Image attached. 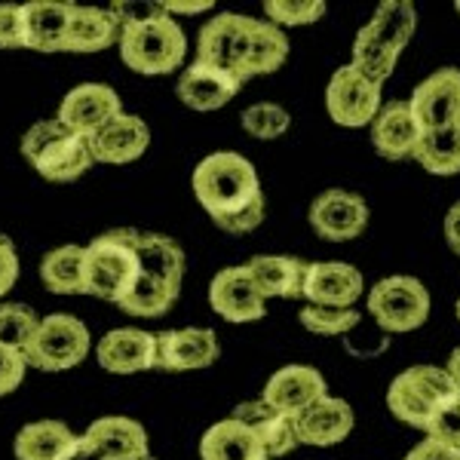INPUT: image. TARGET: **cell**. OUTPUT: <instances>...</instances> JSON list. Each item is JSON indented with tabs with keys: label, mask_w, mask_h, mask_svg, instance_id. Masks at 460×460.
<instances>
[{
	"label": "cell",
	"mask_w": 460,
	"mask_h": 460,
	"mask_svg": "<svg viewBox=\"0 0 460 460\" xmlns=\"http://www.w3.org/2000/svg\"><path fill=\"white\" fill-rule=\"evenodd\" d=\"M240 123L252 138L273 142V138H279L288 132V126H292V114H288L283 105H277V102H258V105H249L246 111H243Z\"/></svg>",
	"instance_id": "cell-35"
},
{
	"label": "cell",
	"mask_w": 460,
	"mask_h": 460,
	"mask_svg": "<svg viewBox=\"0 0 460 460\" xmlns=\"http://www.w3.org/2000/svg\"><path fill=\"white\" fill-rule=\"evenodd\" d=\"M138 258H142V277H138L136 288L123 298L120 310L129 316H145V319L163 316L166 310H172V304L181 295L184 252L169 236L142 230Z\"/></svg>",
	"instance_id": "cell-2"
},
{
	"label": "cell",
	"mask_w": 460,
	"mask_h": 460,
	"mask_svg": "<svg viewBox=\"0 0 460 460\" xmlns=\"http://www.w3.org/2000/svg\"><path fill=\"white\" fill-rule=\"evenodd\" d=\"M408 105L418 114L424 132L460 126V68H442L414 86Z\"/></svg>",
	"instance_id": "cell-13"
},
{
	"label": "cell",
	"mask_w": 460,
	"mask_h": 460,
	"mask_svg": "<svg viewBox=\"0 0 460 460\" xmlns=\"http://www.w3.org/2000/svg\"><path fill=\"white\" fill-rule=\"evenodd\" d=\"M455 10H457V13H460V0H457V4H455Z\"/></svg>",
	"instance_id": "cell-48"
},
{
	"label": "cell",
	"mask_w": 460,
	"mask_h": 460,
	"mask_svg": "<svg viewBox=\"0 0 460 460\" xmlns=\"http://www.w3.org/2000/svg\"><path fill=\"white\" fill-rule=\"evenodd\" d=\"M142 460H157V457H151V455H147V457H142Z\"/></svg>",
	"instance_id": "cell-49"
},
{
	"label": "cell",
	"mask_w": 460,
	"mask_h": 460,
	"mask_svg": "<svg viewBox=\"0 0 460 460\" xmlns=\"http://www.w3.org/2000/svg\"><path fill=\"white\" fill-rule=\"evenodd\" d=\"M40 319L25 304H0V344L25 353Z\"/></svg>",
	"instance_id": "cell-36"
},
{
	"label": "cell",
	"mask_w": 460,
	"mask_h": 460,
	"mask_svg": "<svg viewBox=\"0 0 460 460\" xmlns=\"http://www.w3.org/2000/svg\"><path fill=\"white\" fill-rule=\"evenodd\" d=\"M301 325L314 332L319 338H341L350 335L359 325V310L356 307H319V304H307L301 310Z\"/></svg>",
	"instance_id": "cell-34"
},
{
	"label": "cell",
	"mask_w": 460,
	"mask_h": 460,
	"mask_svg": "<svg viewBox=\"0 0 460 460\" xmlns=\"http://www.w3.org/2000/svg\"><path fill=\"white\" fill-rule=\"evenodd\" d=\"M368 314L390 335H408L429 319V292L418 277H384L368 292Z\"/></svg>",
	"instance_id": "cell-7"
},
{
	"label": "cell",
	"mask_w": 460,
	"mask_h": 460,
	"mask_svg": "<svg viewBox=\"0 0 460 460\" xmlns=\"http://www.w3.org/2000/svg\"><path fill=\"white\" fill-rule=\"evenodd\" d=\"M445 243L455 255H460V199L445 215Z\"/></svg>",
	"instance_id": "cell-44"
},
{
	"label": "cell",
	"mask_w": 460,
	"mask_h": 460,
	"mask_svg": "<svg viewBox=\"0 0 460 460\" xmlns=\"http://www.w3.org/2000/svg\"><path fill=\"white\" fill-rule=\"evenodd\" d=\"M209 304L212 310L227 323H258L267 314V298L252 279L249 267H225L215 273L209 283Z\"/></svg>",
	"instance_id": "cell-12"
},
{
	"label": "cell",
	"mask_w": 460,
	"mask_h": 460,
	"mask_svg": "<svg viewBox=\"0 0 460 460\" xmlns=\"http://www.w3.org/2000/svg\"><path fill=\"white\" fill-rule=\"evenodd\" d=\"M445 372L451 375V381L457 384V390H460V347L457 350H451V356H448V366H445Z\"/></svg>",
	"instance_id": "cell-46"
},
{
	"label": "cell",
	"mask_w": 460,
	"mask_h": 460,
	"mask_svg": "<svg viewBox=\"0 0 460 460\" xmlns=\"http://www.w3.org/2000/svg\"><path fill=\"white\" fill-rule=\"evenodd\" d=\"M95 359L111 375L157 368V335L142 329H114L95 344Z\"/></svg>",
	"instance_id": "cell-18"
},
{
	"label": "cell",
	"mask_w": 460,
	"mask_h": 460,
	"mask_svg": "<svg viewBox=\"0 0 460 460\" xmlns=\"http://www.w3.org/2000/svg\"><path fill=\"white\" fill-rule=\"evenodd\" d=\"M356 424L353 408L347 399L338 396H323L316 405H310L307 411L295 420L298 427V442L314 445V448H332V445L344 442L350 436Z\"/></svg>",
	"instance_id": "cell-23"
},
{
	"label": "cell",
	"mask_w": 460,
	"mask_h": 460,
	"mask_svg": "<svg viewBox=\"0 0 460 460\" xmlns=\"http://www.w3.org/2000/svg\"><path fill=\"white\" fill-rule=\"evenodd\" d=\"M455 314H457V319H460V298H457V304H455Z\"/></svg>",
	"instance_id": "cell-47"
},
{
	"label": "cell",
	"mask_w": 460,
	"mask_h": 460,
	"mask_svg": "<svg viewBox=\"0 0 460 460\" xmlns=\"http://www.w3.org/2000/svg\"><path fill=\"white\" fill-rule=\"evenodd\" d=\"M77 436L71 433L62 420H34L22 427L16 436V460H62Z\"/></svg>",
	"instance_id": "cell-31"
},
{
	"label": "cell",
	"mask_w": 460,
	"mask_h": 460,
	"mask_svg": "<svg viewBox=\"0 0 460 460\" xmlns=\"http://www.w3.org/2000/svg\"><path fill=\"white\" fill-rule=\"evenodd\" d=\"M84 436L108 460H142L151 455L147 451V429L138 420L123 418V414L93 420Z\"/></svg>",
	"instance_id": "cell-26"
},
{
	"label": "cell",
	"mask_w": 460,
	"mask_h": 460,
	"mask_svg": "<svg viewBox=\"0 0 460 460\" xmlns=\"http://www.w3.org/2000/svg\"><path fill=\"white\" fill-rule=\"evenodd\" d=\"M424 433H427V439H436V442L448 445V448L460 451V396L436 411V418L429 420V427Z\"/></svg>",
	"instance_id": "cell-38"
},
{
	"label": "cell",
	"mask_w": 460,
	"mask_h": 460,
	"mask_svg": "<svg viewBox=\"0 0 460 460\" xmlns=\"http://www.w3.org/2000/svg\"><path fill=\"white\" fill-rule=\"evenodd\" d=\"M384 108L381 84L368 80L353 65H344L332 74L329 89H325V111L338 126L347 129H359V126L375 123V117Z\"/></svg>",
	"instance_id": "cell-10"
},
{
	"label": "cell",
	"mask_w": 460,
	"mask_h": 460,
	"mask_svg": "<svg viewBox=\"0 0 460 460\" xmlns=\"http://www.w3.org/2000/svg\"><path fill=\"white\" fill-rule=\"evenodd\" d=\"M212 0H203V4H175V0H166L163 4V10L166 13H184V16H194V13H206V10H212Z\"/></svg>",
	"instance_id": "cell-45"
},
{
	"label": "cell",
	"mask_w": 460,
	"mask_h": 460,
	"mask_svg": "<svg viewBox=\"0 0 460 460\" xmlns=\"http://www.w3.org/2000/svg\"><path fill=\"white\" fill-rule=\"evenodd\" d=\"M258 19L240 16V13H218L209 25L199 31L197 58L209 62L215 68L227 71L240 84L249 77V56H252V37H255Z\"/></svg>",
	"instance_id": "cell-8"
},
{
	"label": "cell",
	"mask_w": 460,
	"mask_h": 460,
	"mask_svg": "<svg viewBox=\"0 0 460 460\" xmlns=\"http://www.w3.org/2000/svg\"><path fill=\"white\" fill-rule=\"evenodd\" d=\"M310 227L325 243H350L366 234L368 203L353 190H323L310 203Z\"/></svg>",
	"instance_id": "cell-11"
},
{
	"label": "cell",
	"mask_w": 460,
	"mask_h": 460,
	"mask_svg": "<svg viewBox=\"0 0 460 460\" xmlns=\"http://www.w3.org/2000/svg\"><path fill=\"white\" fill-rule=\"evenodd\" d=\"M74 6L77 4H62V0L22 4V47L34 53H65Z\"/></svg>",
	"instance_id": "cell-17"
},
{
	"label": "cell",
	"mask_w": 460,
	"mask_h": 460,
	"mask_svg": "<svg viewBox=\"0 0 460 460\" xmlns=\"http://www.w3.org/2000/svg\"><path fill=\"white\" fill-rule=\"evenodd\" d=\"M89 329L71 314H53L43 316L37 325L31 344L25 350L28 366L40 372H65L86 359L89 353Z\"/></svg>",
	"instance_id": "cell-9"
},
{
	"label": "cell",
	"mask_w": 460,
	"mask_h": 460,
	"mask_svg": "<svg viewBox=\"0 0 460 460\" xmlns=\"http://www.w3.org/2000/svg\"><path fill=\"white\" fill-rule=\"evenodd\" d=\"M22 47V6L0 4V49Z\"/></svg>",
	"instance_id": "cell-40"
},
{
	"label": "cell",
	"mask_w": 460,
	"mask_h": 460,
	"mask_svg": "<svg viewBox=\"0 0 460 460\" xmlns=\"http://www.w3.org/2000/svg\"><path fill=\"white\" fill-rule=\"evenodd\" d=\"M414 28H418V10H414V4H408V0H384L375 10L372 22L362 25L356 37H362V40L375 43L377 49L399 58L402 49L411 43Z\"/></svg>",
	"instance_id": "cell-25"
},
{
	"label": "cell",
	"mask_w": 460,
	"mask_h": 460,
	"mask_svg": "<svg viewBox=\"0 0 460 460\" xmlns=\"http://www.w3.org/2000/svg\"><path fill=\"white\" fill-rule=\"evenodd\" d=\"M93 157L95 163H111V166H123V163L138 160L151 145V129L142 117L120 114L114 117L108 126H102L93 138Z\"/></svg>",
	"instance_id": "cell-22"
},
{
	"label": "cell",
	"mask_w": 460,
	"mask_h": 460,
	"mask_svg": "<svg viewBox=\"0 0 460 460\" xmlns=\"http://www.w3.org/2000/svg\"><path fill=\"white\" fill-rule=\"evenodd\" d=\"M288 58V37L283 28L273 22L258 19L255 37H252V56H249V77H261V74H273L286 65Z\"/></svg>",
	"instance_id": "cell-33"
},
{
	"label": "cell",
	"mask_w": 460,
	"mask_h": 460,
	"mask_svg": "<svg viewBox=\"0 0 460 460\" xmlns=\"http://www.w3.org/2000/svg\"><path fill=\"white\" fill-rule=\"evenodd\" d=\"M402 460H460L457 448H448V445L436 442V439H424L418 442Z\"/></svg>",
	"instance_id": "cell-42"
},
{
	"label": "cell",
	"mask_w": 460,
	"mask_h": 460,
	"mask_svg": "<svg viewBox=\"0 0 460 460\" xmlns=\"http://www.w3.org/2000/svg\"><path fill=\"white\" fill-rule=\"evenodd\" d=\"M221 353L218 335L212 329H172L157 335V368L160 372H197L215 366Z\"/></svg>",
	"instance_id": "cell-15"
},
{
	"label": "cell",
	"mask_w": 460,
	"mask_h": 460,
	"mask_svg": "<svg viewBox=\"0 0 460 460\" xmlns=\"http://www.w3.org/2000/svg\"><path fill=\"white\" fill-rule=\"evenodd\" d=\"M323 396H329V384H325L323 372L310 366H286L273 372L270 381L264 384L261 399L273 405L277 411L288 414L298 420L310 405H316Z\"/></svg>",
	"instance_id": "cell-16"
},
{
	"label": "cell",
	"mask_w": 460,
	"mask_h": 460,
	"mask_svg": "<svg viewBox=\"0 0 460 460\" xmlns=\"http://www.w3.org/2000/svg\"><path fill=\"white\" fill-rule=\"evenodd\" d=\"M62 460H108V457L102 455V451L95 448V445L89 442L86 436H77V439H74L71 448L62 455Z\"/></svg>",
	"instance_id": "cell-43"
},
{
	"label": "cell",
	"mask_w": 460,
	"mask_h": 460,
	"mask_svg": "<svg viewBox=\"0 0 460 460\" xmlns=\"http://www.w3.org/2000/svg\"><path fill=\"white\" fill-rule=\"evenodd\" d=\"M19 279V255L6 236H0V298L13 288V283Z\"/></svg>",
	"instance_id": "cell-41"
},
{
	"label": "cell",
	"mask_w": 460,
	"mask_h": 460,
	"mask_svg": "<svg viewBox=\"0 0 460 460\" xmlns=\"http://www.w3.org/2000/svg\"><path fill=\"white\" fill-rule=\"evenodd\" d=\"M40 279L53 295H86V246H58L43 258Z\"/></svg>",
	"instance_id": "cell-30"
},
{
	"label": "cell",
	"mask_w": 460,
	"mask_h": 460,
	"mask_svg": "<svg viewBox=\"0 0 460 460\" xmlns=\"http://www.w3.org/2000/svg\"><path fill=\"white\" fill-rule=\"evenodd\" d=\"M120 34L123 28L111 10H102V6H74L65 53H102V49L120 43Z\"/></svg>",
	"instance_id": "cell-29"
},
{
	"label": "cell",
	"mask_w": 460,
	"mask_h": 460,
	"mask_svg": "<svg viewBox=\"0 0 460 460\" xmlns=\"http://www.w3.org/2000/svg\"><path fill=\"white\" fill-rule=\"evenodd\" d=\"M457 396V384L451 381V375L445 368L411 366L402 375L393 377L387 390V405L396 420H402V424L414 429H427L429 420L436 418V411L455 402Z\"/></svg>",
	"instance_id": "cell-6"
},
{
	"label": "cell",
	"mask_w": 460,
	"mask_h": 460,
	"mask_svg": "<svg viewBox=\"0 0 460 460\" xmlns=\"http://www.w3.org/2000/svg\"><path fill=\"white\" fill-rule=\"evenodd\" d=\"M420 136L424 126L408 102H387L372 123V145L384 160H414Z\"/></svg>",
	"instance_id": "cell-19"
},
{
	"label": "cell",
	"mask_w": 460,
	"mask_h": 460,
	"mask_svg": "<svg viewBox=\"0 0 460 460\" xmlns=\"http://www.w3.org/2000/svg\"><path fill=\"white\" fill-rule=\"evenodd\" d=\"M230 418L243 420L252 433L261 439L264 451L273 457H286L292 455L295 448H298V427H295V418H288V414L277 411L273 405H267L264 399H255V402H240L234 408V414Z\"/></svg>",
	"instance_id": "cell-24"
},
{
	"label": "cell",
	"mask_w": 460,
	"mask_h": 460,
	"mask_svg": "<svg viewBox=\"0 0 460 460\" xmlns=\"http://www.w3.org/2000/svg\"><path fill=\"white\" fill-rule=\"evenodd\" d=\"M414 160L427 169L429 175H457L460 172V126L442 132H424L414 151Z\"/></svg>",
	"instance_id": "cell-32"
},
{
	"label": "cell",
	"mask_w": 460,
	"mask_h": 460,
	"mask_svg": "<svg viewBox=\"0 0 460 460\" xmlns=\"http://www.w3.org/2000/svg\"><path fill=\"white\" fill-rule=\"evenodd\" d=\"M264 298H304L307 261L292 255H255L246 264Z\"/></svg>",
	"instance_id": "cell-28"
},
{
	"label": "cell",
	"mask_w": 460,
	"mask_h": 460,
	"mask_svg": "<svg viewBox=\"0 0 460 460\" xmlns=\"http://www.w3.org/2000/svg\"><path fill=\"white\" fill-rule=\"evenodd\" d=\"M120 114H123V102L114 89L105 84H80L62 99L56 120L68 126L71 132H77V136L93 138L102 126H108Z\"/></svg>",
	"instance_id": "cell-14"
},
{
	"label": "cell",
	"mask_w": 460,
	"mask_h": 460,
	"mask_svg": "<svg viewBox=\"0 0 460 460\" xmlns=\"http://www.w3.org/2000/svg\"><path fill=\"white\" fill-rule=\"evenodd\" d=\"M22 154L49 181H74L95 163L93 145L86 136H77L58 120H40L22 138Z\"/></svg>",
	"instance_id": "cell-5"
},
{
	"label": "cell",
	"mask_w": 460,
	"mask_h": 460,
	"mask_svg": "<svg viewBox=\"0 0 460 460\" xmlns=\"http://www.w3.org/2000/svg\"><path fill=\"white\" fill-rule=\"evenodd\" d=\"M142 230L117 227L95 236L86 246V295L111 301L120 307L126 295L136 288L142 277V258H138Z\"/></svg>",
	"instance_id": "cell-3"
},
{
	"label": "cell",
	"mask_w": 460,
	"mask_h": 460,
	"mask_svg": "<svg viewBox=\"0 0 460 460\" xmlns=\"http://www.w3.org/2000/svg\"><path fill=\"white\" fill-rule=\"evenodd\" d=\"M184 53H188V37L166 10L123 25L120 58L136 74L145 77L169 74L184 62Z\"/></svg>",
	"instance_id": "cell-4"
},
{
	"label": "cell",
	"mask_w": 460,
	"mask_h": 460,
	"mask_svg": "<svg viewBox=\"0 0 460 460\" xmlns=\"http://www.w3.org/2000/svg\"><path fill=\"white\" fill-rule=\"evenodd\" d=\"M203 460H270L261 439L236 418H225L212 424L199 439Z\"/></svg>",
	"instance_id": "cell-27"
},
{
	"label": "cell",
	"mask_w": 460,
	"mask_h": 460,
	"mask_svg": "<svg viewBox=\"0 0 460 460\" xmlns=\"http://www.w3.org/2000/svg\"><path fill=\"white\" fill-rule=\"evenodd\" d=\"M194 194L225 234L243 236L264 225L267 199L255 166L236 151H215L194 169Z\"/></svg>",
	"instance_id": "cell-1"
},
{
	"label": "cell",
	"mask_w": 460,
	"mask_h": 460,
	"mask_svg": "<svg viewBox=\"0 0 460 460\" xmlns=\"http://www.w3.org/2000/svg\"><path fill=\"white\" fill-rule=\"evenodd\" d=\"M240 80L230 77L227 71L215 68V65L209 62H199V58H194V62L188 65V68L181 71V77H178V99L184 102L190 111H218L225 108L230 99H234L236 93H240Z\"/></svg>",
	"instance_id": "cell-21"
},
{
	"label": "cell",
	"mask_w": 460,
	"mask_h": 460,
	"mask_svg": "<svg viewBox=\"0 0 460 460\" xmlns=\"http://www.w3.org/2000/svg\"><path fill=\"white\" fill-rule=\"evenodd\" d=\"M25 368H28L25 353L0 344V396H6V393H13L19 387L22 377H25Z\"/></svg>",
	"instance_id": "cell-39"
},
{
	"label": "cell",
	"mask_w": 460,
	"mask_h": 460,
	"mask_svg": "<svg viewBox=\"0 0 460 460\" xmlns=\"http://www.w3.org/2000/svg\"><path fill=\"white\" fill-rule=\"evenodd\" d=\"M264 16L277 28H298L325 16L323 0H264Z\"/></svg>",
	"instance_id": "cell-37"
},
{
	"label": "cell",
	"mask_w": 460,
	"mask_h": 460,
	"mask_svg": "<svg viewBox=\"0 0 460 460\" xmlns=\"http://www.w3.org/2000/svg\"><path fill=\"white\" fill-rule=\"evenodd\" d=\"M362 270L344 261H319L307 267V283H304V298L319 307H356L362 298Z\"/></svg>",
	"instance_id": "cell-20"
}]
</instances>
